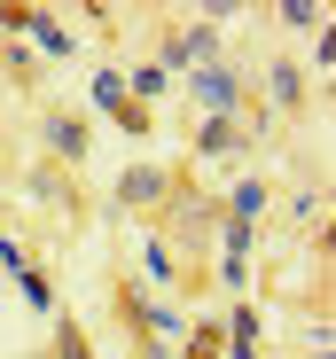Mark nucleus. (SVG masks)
I'll return each mask as SVG.
<instances>
[{"instance_id":"1","label":"nucleus","mask_w":336,"mask_h":359,"mask_svg":"<svg viewBox=\"0 0 336 359\" xmlns=\"http://www.w3.org/2000/svg\"><path fill=\"white\" fill-rule=\"evenodd\" d=\"M188 102H196L203 117H235V109H243V79H235L227 63H211V71H188Z\"/></svg>"},{"instance_id":"2","label":"nucleus","mask_w":336,"mask_h":359,"mask_svg":"<svg viewBox=\"0 0 336 359\" xmlns=\"http://www.w3.org/2000/svg\"><path fill=\"white\" fill-rule=\"evenodd\" d=\"M164 196H173V172H156V164H133V172L118 180V203H126V211H156Z\"/></svg>"},{"instance_id":"3","label":"nucleus","mask_w":336,"mask_h":359,"mask_svg":"<svg viewBox=\"0 0 336 359\" xmlns=\"http://www.w3.org/2000/svg\"><path fill=\"white\" fill-rule=\"evenodd\" d=\"M243 141H250L243 117H203V126H196V156H227V149H243Z\"/></svg>"},{"instance_id":"4","label":"nucleus","mask_w":336,"mask_h":359,"mask_svg":"<svg viewBox=\"0 0 336 359\" xmlns=\"http://www.w3.org/2000/svg\"><path fill=\"white\" fill-rule=\"evenodd\" d=\"M47 149H55V164H86V126L55 109V117H47Z\"/></svg>"},{"instance_id":"5","label":"nucleus","mask_w":336,"mask_h":359,"mask_svg":"<svg viewBox=\"0 0 336 359\" xmlns=\"http://www.w3.org/2000/svg\"><path fill=\"white\" fill-rule=\"evenodd\" d=\"M266 203H274V196H266V180H235V196H227V211H219V219H250V226H258Z\"/></svg>"},{"instance_id":"6","label":"nucleus","mask_w":336,"mask_h":359,"mask_svg":"<svg viewBox=\"0 0 336 359\" xmlns=\"http://www.w3.org/2000/svg\"><path fill=\"white\" fill-rule=\"evenodd\" d=\"M266 94H274V109H297V102H305V71H297V63H274V71H266Z\"/></svg>"},{"instance_id":"7","label":"nucleus","mask_w":336,"mask_h":359,"mask_svg":"<svg viewBox=\"0 0 336 359\" xmlns=\"http://www.w3.org/2000/svg\"><path fill=\"white\" fill-rule=\"evenodd\" d=\"M156 94H173V71H164V63H141V71L126 79V102L141 109V102H156Z\"/></svg>"},{"instance_id":"8","label":"nucleus","mask_w":336,"mask_h":359,"mask_svg":"<svg viewBox=\"0 0 336 359\" xmlns=\"http://www.w3.org/2000/svg\"><path fill=\"white\" fill-rule=\"evenodd\" d=\"M211 234H219V250H227V258H235V266H243V258H250V250H258V226H250V219H219V226H211Z\"/></svg>"},{"instance_id":"9","label":"nucleus","mask_w":336,"mask_h":359,"mask_svg":"<svg viewBox=\"0 0 336 359\" xmlns=\"http://www.w3.org/2000/svg\"><path fill=\"white\" fill-rule=\"evenodd\" d=\"M94 109L102 117H126L133 102H126V71H94Z\"/></svg>"},{"instance_id":"10","label":"nucleus","mask_w":336,"mask_h":359,"mask_svg":"<svg viewBox=\"0 0 336 359\" xmlns=\"http://www.w3.org/2000/svg\"><path fill=\"white\" fill-rule=\"evenodd\" d=\"M141 266H149V281H173V273H180V258H173L164 234H141Z\"/></svg>"},{"instance_id":"11","label":"nucleus","mask_w":336,"mask_h":359,"mask_svg":"<svg viewBox=\"0 0 336 359\" xmlns=\"http://www.w3.org/2000/svg\"><path fill=\"white\" fill-rule=\"evenodd\" d=\"M16 289H24V305H32V313H55V281H47L39 266H32V273H16Z\"/></svg>"},{"instance_id":"12","label":"nucleus","mask_w":336,"mask_h":359,"mask_svg":"<svg viewBox=\"0 0 336 359\" xmlns=\"http://www.w3.org/2000/svg\"><path fill=\"white\" fill-rule=\"evenodd\" d=\"M219 328H227V344H258V313H250V305H235Z\"/></svg>"},{"instance_id":"13","label":"nucleus","mask_w":336,"mask_h":359,"mask_svg":"<svg viewBox=\"0 0 336 359\" xmlns=\"http://www.w3.org/2000/svg\"><path fill=\"white\" fill-rule=\"evenodd\" d=\"M24 188H32V196H39V203H63V172H55V164H39V172H32V180H24Z\"/></svg>"},{"instance_id":"14","label":"nucleus","mask_w":336,"mask_h":359,"mask_svg":"<svg viewBox=\"0 0 336 359\" xmlns=\"http://www.w3.org/2000/svg\"><path fill=\"white\" fill-rule=\"evenodd\" d=\"M282 24H297V32H313V24H328L313 0H282Z\"/></svg>"},{"instance_id":"15","label":"nucleus","mask_w":336,"mask_h":359,"mask_svg":"<svg viewBox=\"0 0 336 359\" xmlns=\"http://www.w3.org/2000/svg\"><path fill=\"white\" fill-rule=\"evenodd\" d=\"M0 266H8V273H32V250L16 243V234H0Z\"/></svg>"},{"instance_id":"16","label":"nucleus","mask_w":336,"mask_h":359,"mask_svg":"<svg viewBox=\"0 0 336 359\" xmlns=\"http://www.w3.org/2000/svg\"><path fill=\"white\" fill-rule=\"evenodd\" d=\"M55 359H94V351H86V336H79V328H63V336H55Z\"/></svg>"},{"instance_id":"17","label":"nucleus","mask_w":336,"mask_h":359,"mask_svg":"<svg viewBox=\"0 0 336 359\" xmlns=\"http://www.w3.org/2000/svg\"><path fill=\"white\" fill-rule=\"evenodd\" d=\"M141 359H180V344H141Z\"/></svg>"},{"instance_id":"18","label":"nucleus","mask_w":336,"mask_h":359,"mask_svg":"<svg viewBox=\"0 0 336 359\" xmlns=\"http://www.w3.org/2000/svg\"><path fill=\"white\" fill-rule=\"evenodd\" d=\"M219 359H258V344H227V351H219Z\"/></svg>"},{"instance_id":"19","label":"nucleus","mask_w":336,"mask_h":359,"mask_svg":"<svg viewBox=\"0 0 336 359\" xmlns=\"http://www.w3.org/2000/svg\"><path fill=\"white\" fill-rule=\"evenodd\" d=\"M8 47H16V39H8V24H0V55H8Z\"/></svg>"}]
</instances>
